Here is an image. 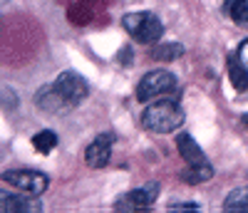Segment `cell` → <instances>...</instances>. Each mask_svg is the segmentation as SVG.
I'll use <instances>...</instances> for the list:
<instances>
[{
  "mask_svg": "<svg viewBox=\"0 0 248 213\" xmlns=\"http://www.w3.org/2000/svg\"><path fill=\"white\" fill-rule=\"evenodd\" d=\"M141 124L154 134H171L184 124V109L174 99H161L149 104L141 114Z\"/></svg>",
  "mask_w": 248,
  "mask_h": 213,
  "instance_id": "1",
  "label": "cell"
},
{
  "mask_svg": "<svg viewBox=\"0 0 248 213\" xmlns=\"http://www.w3.org/2000/svg\"><path fill=\"white\" fill-rule=\"evenodd\" d=\"M122 25L137 42H144V45L159 42L164 35V25L154 13H127L122 17Z\"/></svg>",
  "mask_w": 248,
  "mask_h": 213,
  "instance_id": "2",
  "label": "cell"
},
{
  "mask_svg": "<svg viewBox=\"0 0 248 213\" xmlns=\"http://www.w3.org/2000/svg\"><path fill=\"white\" fill-rule=\"evenodd\" d=\"M176 90V77L167 70H154V72H147L139 84H137V99L139 102H152L156 97H164V94H169Z\"/></svg>",
  "mask_w": 248,
  "mask_h": 213,
  "instance_id": "3",
  "label": "cell"
},
{
  "mask_svg": "<svg viewBox=\"0 0 248 213\" xmlns=\"http://www.w3.org/2000/svg\"><path fill=\"white\" fill-rule=\"evenodd\" d=\"M55 92L65 99L70 106H75V104H79L82 99H85L87 94H90V87H87V79L85 77H79L77 72H72V70H67V72H62L57 79H55Z\"/></svg>",
  "mask_w": 248,
  "mask_h": 213,
  "instance_id": "4",
  "label": "cell"
},
{
  "mask_svg": "<svg viewBox=\"0 0 248 213\" xmlns=\"http://www.w3.org/2000/svg\"><path fill=\"white\" fill-rule=\"evenodd\" d=\"M3 183H10L13 188L23 191L25 196H40L47 188L50 179L40 171H5L3 174Z\"/></svg>",
  "mask_w": 248,
  "mask_h": 213,
  "instance_id": "5",
  "label": "cell"
},
{
  "mask_svg": "<svg viewBox=\"0 0 248 213\" xmlns=\"http://www.w3.org/2000/svg\"><path fill=\"white\" fill-rule=\"evenodd\" d=\"M159 196V183H147V186H141V188H134L129 191L127 196H122L117 208L119 211H144V208H149Z\"/></svg>",
  "mask_w": 248,
  "mask_h": 213,
  "instance_id": "6",
  "label": "cell"
},
{
  "mask_svg": "<svg viewBox=\"0 0 248 213\" xmlns=\"http://www.w3.org/2000/svg\"><path fill=\"white\" fill-rule=\"evenodd\" d=\"M112 141H114L112 134H99V137L87 146L85 159H87V164H90L92 168H102V166L109 161V156H112Z\"/></svg>",
  "mask_w": 248,
  "mask_h": 213,
  "instance_id": "7",
  "label": "cell"
},
{
  "mask_svg": "<svg viewBox=\"0 0 248 213\" xmlns=\"http://www.w3.org/2000/svg\"><path fill=\"white\" fill-rule=\"evenodd\" d=\"M176 149H179V154L184 156V161L189 164V166H194V164H209V161H206V156H203V152H201V146L189 134H179Z\"/></svg>",
  "mask_w": 248,
  "mask_h": 213,
  "instance_id": "8",
  "label": "cell"
},
{
  "mask_svg": "<svg viewBox=\"0 0 248 213\" xmlns=\"http://www.w3.org/2000/svg\"><path fill=\"white\" fill-rule=\"evenodd\" d=\"M229 77H231V84H233L238 92H246L248 90V67L241 62L238 55H231L229 57Z\"/></svg>",
  "mask_w": 248,
  "mask_h": 213,
  "instance_id": "9",
  "label": "cell"
},
{
  "mask_svg": "<svg viewBox=\"0 0 248 213\" xmlns=\"http://www.w3.org/2000/svg\"><path fill=\"white\" fill-rule=\"evenodd\" d=\"M223 211L226 213H248V186L231 191L223 201Z\"/></svg>",
  "mask_w": 248,
  "mask_h": 213,
  "instance_id": "10",
  "label": "cell"
},
{
  "mask_svg": "<svg viewBox=\"0 0 248 213\" xmlns=\"http://www.w3.org/2000/svg\"><path fill=\"white\" fill-rule=\"evenodd\" d=\"M0 211H3V213H15V211H40V206H37V203H30V201L23 198V196L3 194V196H0Z\"/></svg>",
  "mask_w": 248,
  "mask_h": 213,
  "instance_id": "11",
  "label": "cell"
},
{
  "mask_svg": "<svg viewBox=\"0 0 248 213\" xmlns=\"http://www.w3.org/2000/svg\"><path fill=\"white\" fill-rule=\"evenodd\" d=\"M211 176H214V168L209 164H194V166H189L181 174V179L186 183H203V181H209Z\"/></svg>",
  "mask_w": 248,
  "mask_h": 213,
  "instance_id": "12",
  "label": "cell"
},
{
  "mask_svg": "<svg viewBox=\"0 0 248 213\" xmlns=\"http://www.w3.org/2000/svg\"><path fill=\"white\" fill-rule=\"evenodd\" d=\"M55 144H57V137H55V132H50V129L37 132V134L32 137V146H35L37 154H50L52 149H55Z\"/></svg>",
  "mask_w": 248,
  "mask_h": 213,
  "instance_id": "13",
  "label": "cell"
},
{
  "mask_svg": "<svg viewBox=\"0 0 248 213\" xmlns=\"http://www.w3.org/2000/svg\"><path fill=\"white\" fill-rule=\"evenodd\" d=\"M229 15L236 25H248V0H233L229 8Z\"/></svg>",
  "mask_w": 248,
  "mask_h": 213,
  "instance_id": "14",
  "label": "cell"
},
{
  "mask_svg": "<svg viewBox=\"0 0 248 213\" xmlns=\"http://www.w3.org/2000/svg\"><path fill=\"white\" fill-rule=\"evenodd\" d=\"M181 52H184L181 45H176V42H169V45H156V47L152 50V57H154V60H174V57H179Z\"/></svg>",
  "mask_w": 248,
  "mask_h": 213,
  "instance_id": "15",
  "label": "cell"
},
{
  "mask_svg": "<svg viewBox=\"0 0 248 213\" xmlns=\"http://www.w3.org/2000/svg\"><path fill=\"white\" fill-rule=\"evenodd\" d=\"M238 57H241V62L248 67V40H243L241 42V47H238Z\"/></svg>",
  "mask_w": 248,
  "mask_h": 213,
  "instance_id": "16",
  "label": "cell"
},
{
  "mask_svg": "<svg viewBox=\"0 0 248 213\" xmlns=\"http://www.w3.org/2000/svg\"><path fill=\"white\" fill-rule=\"evenodd\" d=\"M241 122H243V124L248 126V114H243V119H241Z\"/></svg>",
  "mask_w": 248,
  "mask_h": 213,
  "instance_id": "17",
  "label": "cell"
}]
</instances>
